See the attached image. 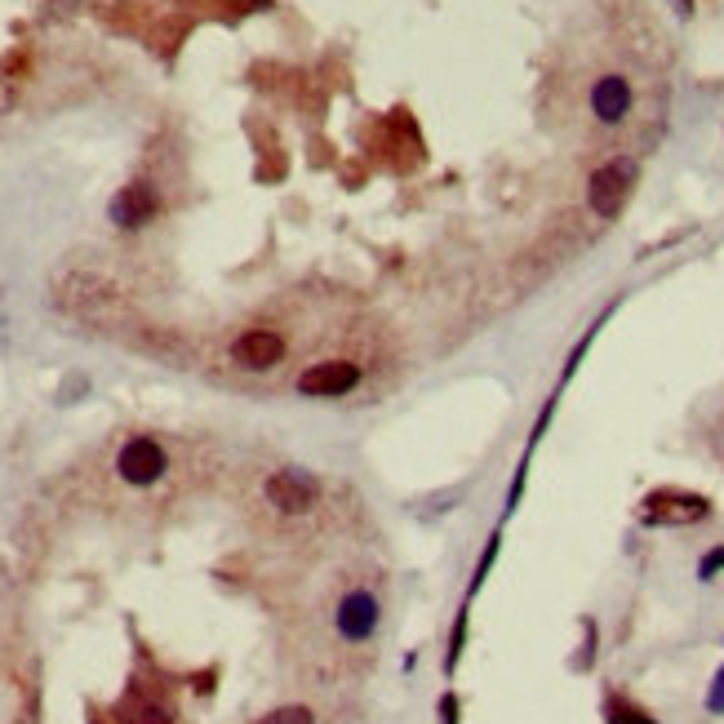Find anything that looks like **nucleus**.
Instances as JSON below:
<instances>
[{"mask_svg":"<svg viewBox=\"0 0 724 724\" xmlns=\"http://www.w3.org/2000/svg\"><path fill=\"white\" fill-rule=\"evenodd\" d=\"M631 183H636V164H631L627 156L600 164V170L591 174V183H587L591 209H596L600 218H618L623 205H627V196H631Z\"/></svg>","mask_w":724,"mask_h":724,"instance_id":"f257e3e1","label":"nucleus"},{"mask_svg":"<svg viewBox=\"0 0 724 724\" xmlns=\"http://www.w3.org/2000/svg\"><path fill=\"white\" fill-rule=\"evenodd\" d=\"M645 525H698L711 516V503L698 493H680V489H658L645 498Z\"/></svg>","mask_w":724,"mask_h":724,"instance_id":"f03ea898","label":"nucleus"},{"mask_svg":"<svg viewBox=\"0 0 724 724\" xmlns=\"http://www.w3.org/2000/svg\"><path fill=\"white\" fill-rule=\"evenodd\" d=\"M378 618H382L378 596H373V591H365V587H356V591H347V596L339 600V614H333V627H339V636H343V640L365 645V640L378 631Z\"/></svg>","mask_w":724,"mask_h":724,"instance_id":"7ed1b4c3","label":"nucleus"},{"mask_svg":"<svg viewBox=\"0 0 724 724\" xmlns=\"http://www.w3.org/2000/svg\"><path fill=\"white\" fill-rule=\"evenodd\" d=\"M316 493H320V484L307 476V471H275L271 480H267V498L281 512H290V516H303V512H311L316 507Z\"/></svg>","mask_w":724,"mask_h":724,"instance_id":"20e7f679","label":"nucleus"},{"mask_svg":"<svg viewBox=\"0 0 724 724\" xmlns=\"http://www.w3.org/2000/svg\"><path fill=\"white\" fill-rule=\"evenodd\" d=\"M360 382V365L352 360H320L298 378V392L303 396H343Z\"/></svg>","mask_w":724,"mask_h":724,"instance_id":"39448f33","label":"nucleus"},{"mask_svg":"<svg viewBox=\"0 0 724 724\" xmlns=\"http://www.w3.org/2000/svg\"><path fill=\"white\" fill-rule=\"evenodd\" d=\"M116 471H121L130 484H151V480H160V476H164V450H160L156 440L138 435V440H130L125 450H121Z\"/></svg>","mask_w":724,"mask_h":724,"instance_id":"423d86ee","label":"nucleus"},{"mask_svg":"<svg viewBox=\"0 0 724 724\" xmlns=\"http://www.w3.org/2000/svg\"><path fill=\"white\" fill-rule=\"evenodd\" d=\"M232 356L245 369H271V365H281V356H285V339L275 329H249V333H241V339H236Z\"/></svg>","mask_w":724,"mask_h":724,"instance_id":"0eeeda50","label":"nucleus"},{"mask_svg":"<svg viewBox=\"0 0 724 724\" xmlns=\"http://www.w3.org/2000/svg\"><path fill=\"white\" fill-rule=\"evenodd\" d=\"M156 187L151 183H130L116 200H111V222L116 228H143V222H151V213H156Z\"/></svg>","mask_w":724,"mask_h":724,"instance_id":"6e6552de","label":"nucleus"},{"mask_svg":"<svg viewBox=\"0 0 724 724\" xmlns=\"http://www.w3.org/2000/svg\"><path fill=\"white\" fill-rule=\"evenodd\" d=\"M591 111H596L604 125H618L627 111H631V85H627V76H600L591 85Z\"/></svg>","mask_w":724,"mask_h":724,"instance_id":"1a4fd4ad","label":"nucleus"},{"mask_svg":"<svg viewBox=\"0 0 724 724\" xmlns=\"http://www.w3.org/2000/svg\"><path fill=\"white\" fill-rule=\"evenodd\" d=\"M116 715H121V724H170V720H174L170 707L156 702V698H147L143 689H130V694L121 698Z\"/></svg>","mask_w":724,"mask_h":724,"instance_id":"9d476101","label":"nucleus"},{"mask_svg":"<svg viewBox=\"0 0 724 724\" xmlns=\"http://www.w3.org/2000/svg\"><path fill=\"white\" fill-rule=\"evenodd\" d=\"M604 720H609V724H658L649 711H640V707L627 702V698H609V702H604Z\"/></svg>","mask_w":724,"mask_h":724,"instance_id":"9b49d317","label":"nucleus"},{"mask_svg":"<svg viewBox=\"0 0 724 724\" xmlns=\"http://www.w3.org/2000/svg\"><path fill=\"white\" fill-rule=\"evenodd\" d=\"M258 724H316V720H311V711H303V707H281V711H271V715L258 720Z\"/></svg>","mask_w":724,"mask_h":724,"instance_id":"f8f14e48","label":"nucleus"},{"mask_svg":"<svg viewBox=\"0 0 724 724\" xmlns=\"http://www.w3.org/2000/svg\"><path fill=\"white\" fill-rule=\"evenodd\" d=\"M707 711L724 715V666H720V676H715V685H711V694H707Z\"/></svg>","mask_w":724,"mask_h":724,"instance_id":"ddd939ff","label":"nucleus"},{"mask_svg":"<svg viewBox=\"0 0 724 724\" xmlns=\"http://www.w3.org/2000/svg\"><path fill=\"white\" fill-rule=\"evenodd\" d=\"M720 569H724V547H715V551H711V555H707V561H702V569H698V574H702V578H707V582H711V578H715V574H720Z\"/></svg>","mask_w":724,"mask_h":724,"instance_id":"4468645a","label":"nucleus"}]
</instances>
